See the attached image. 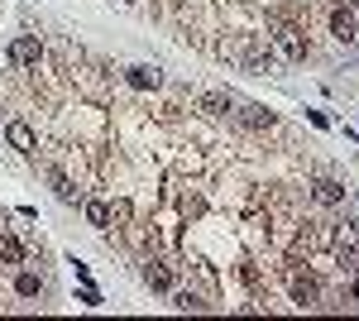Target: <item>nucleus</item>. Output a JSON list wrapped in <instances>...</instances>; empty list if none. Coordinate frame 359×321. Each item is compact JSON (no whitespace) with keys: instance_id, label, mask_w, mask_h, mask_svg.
<instances>
[{"instance_id":"obj_1","label":"nucleus","mask_w":359,"mask_h":321,"mask_svg":"<svg viewBox=\"0 0 359 321\" xmlns=\"http://www.w3.org/2000/svg\"><path fill=\"white\" fill-rule=\"evenodd\" d=\"M273 48H278V58H287V63H302L306 58V29L287 15V10H273Z\"/></svg>"},{"instance_id":"obj_2","label":"nucleus","mask_w":359,"mask_h":321,"mask_svg":"<svg viewBox=\"0 0 359 321\" xmlns=\"http://www.w3.org/2000/svg\"><path fill=\"white\" fill-rule=\"evenodd\" d=\"M287 293H292V307H316L321 302V283L311 278V273H292V283H287Z\"/></svg>"},{"instance_id":"obj_3","label":"nucleus","mask_w":359,"mask_h":321,"mask_svg":"<svg viewBox=\"0 0 359 321\" xmlns=\"http://www.w3.org/2000/svg\"><path fill=\"white\" fill-rule=\"evenodd\" d=\"M230 115H235L245 130H273V125H278V115H273V110H264V106H230Z\"/></svg>"},{"instance_id":"obj_4","label":"nucleus","mask_w":359,"mask_h":321,"mask_svg":"<svg viewBox=\"0 0 359 321\" xmlns=\"http://www.w3.org/2000/svg\"><path fill=\"white\" fill-rule=\"evenodd\" d=\"M331 34L340 39V44H355L359 25H355V10H350V5H335L331 10Z\"/></svg>"},{"instance_id":"obj_5","label":"nucleus","mask_w":359,"mask_h":321,"mask_svg":"<svg viewBox=\"0 0 359 321\" xmlns=\"http://www.w3.org/2000/svg\"><path fill=\"white\" fill-rule=\"evenodd\" d=\"M240 67H245V72H254V77H269V72L278 67V53L259 44V48H249V53H245V63H240Z\"/></svg>"},{"instance_id":"obj_6","label":"nucleus","mask_w":359,"mask_h":321,"mask_svg":"<svg viewBox=\"0 0 359 321\" xmlns=\"http://www.w3.org/2000/svg\"><path fill=\"white\" fill-rule=\"evenodd\" d=\"M39 58H43V44L25 34V39H15V48H10V63H20V67H39Z\"/></svg>"},{"instance_id":"obj_7","label":"nucleus","mask_w":359,"mask_h":321,"mask_svg":"<svg viewBox=\"0 0 359 321\" xmlns=\"http://www.w3.org/2000/svg\"><path fill=\"white\" fill-rule=\"evenodd\" d=\"M125 81H130L135 91H158V86H163V72H158V67H149V63H139V67L125 72Z\"/></svg>"},{"instance_id":"obj_8","label":"nucleus","mask_w":359,"mask_h":321,"mask_svg":"<svg viewBox=\"0 0 359 321\" xmlns=\"http://www.w3.org/2000/svg\"><path fill=\"white\" fill-rule=\"evenodd\" d=\"M48 183H53L57 202H67V207H82V188L67 178V173H57V168H48Z\"/></svg>"},{"instance_id":"obj_9","label":"nucleus","mask_w":359,"mask_h":321,"mask_svg":"<svg viewBox=\"0 0 359 321\" xmlns=\"http://www.w3.org/2000/svg\"><path fill=\"white\" fill-rule=\"evenodd\" d=\"M311 197H316L321 207H340V202H345V183H335V178H316V183H311Z\"/></svg>"},{"instance_id":"obj_10","label":"nucleus","mask_w":359,"mask_h":321,"mask_svg":"<svg viewBox=\"0 0 359 321\" xmlns=\"http://www.w3.org/2000/svg\"><path fill=\"white\" fill-rule=\"evenodd\" d=\"M5 139H10V149H20V154H34V130H29L25 120H10V125H5Z\"/></svg>"},{"instance_id":"obj_11","label":"nucleus","mask_w":359,"mask_h":321,"mask_svg":"<svg viewBox=\"0 0 359 321\" xmlns=\"http://www.w3.org/2000/svg\"><path fill=\"white\" fill-rule=\"evenodd\" d=\"M144 283H149L154 293H168V288H172V273H168L158 259H144Z\"/></svg>"},{"instance_id":"obj_12","label":"nucleus","mask_w":359,"mask_h":321,"mask_svg":"<svg viewBox=\"0 0 359 321\" xmlns=\"http://www.w3.org/2000/svg\"><path fill=\"white\" fill-rule=\"evenodd\" d=\"M230 106H235V101H230L225 91H201V96H196V110H206V115H230Z\"/></svg>"},{"instance_id":"obj_13","label":"nucleus","mask_w":359,"mask_h":321,"mask_svg":"<svg viewBox=\"0 0 359 321\" xmlns=\"http://www.w3.org/2000/svg\"><path fill=\"white\" fill-rule=\"evenodd\" d=\"M0 259H5V264H25V244H20V235L0 230Z\"/></svg>"},{"instance_id":"obj_14","label":"nucleus","mask_w":359,"mask_h":321,"mask_svg":"<svg viewBox=\"0 0 359 321\" xmlns=\"http://www.w3.org/2000/svg\"><path fill=\"white\" fill-rule=\"evenodd\" d=\"M82 211H86V221H91V225H101V230L111 225V207H106V202H96V197H82Z\"/></svg>"},{"instance_id":"obj_15","label":"nucleus","mask_w":359,"mask_h":321,"mask_svg":"<svg viewBox=\"0 0 359 321\" xmlns=\"http://www.w3.org/2000/svg\"><path fill=\"white\" fill-rule=\"evenodd\" d=\"M15 293L20 297H39L43 293V278H39V273H20V278H15Z\"/></svg>"},{"instance_id":"obj_16","label":"nucleus","mask_w":359,"mask_h":321,"mask_svg":"<svg viewBox=\"0 0 359 321\" xmlns=\"http://www.w3.org/2000/svg\"><path fill=\"white\" fill-rule=\"evenodd\" d=\"M172 307H177V312H201L206 302H201L196 293H172Z\"/></svg>"},{"instance_id":"obj_17","label":"nucleus","mask_w":359,"mask_h":321,"mask_svg":"<svg viewBox=\"0 0 359 321\" xmlns=\"http://www.w3.org/2000/svg\"><path fill=\"white\" fill-rule=\"evenodd\" d=\"M77 302H86V307H101V293H96V288H91V283H86L82 293H77Z\"/></svg>"},{"instance_id":"obj_18","label":"nucleus","mask_w":359,"mask_h":321,"mask_svg":"<svg viewBox=\"0 0 359 321\" xmlns=\"http://www.w3.org/2000/svg\"><path fill=\"white\" fill-rule=\"evenodd\" d=\"M350 293H355V297H359V273H355V283H350Z\"/></svg>"},{"instance_id":"obj_19","label":"nucleus","mask_w":359,"mask_h":321,"mask_svg":"<svg viewBox=\"0 0 359 321\" xmlns=\"http://www.w3.org/2000/svg\"><path fill=\"white\" fill-rule=\"evenodd\" d=\"M120 5H139V0H120Z\"/></svg>"},{"instance_id":"obj_20","label":"nucleus","mask_w":359,"mask_h":321,"mask_svg":"<svg viewBox=\"0 0 359 321\" xmlns=\"http://www.w3.org/2000/svg\"><path fill=\"white\" fill-rule=\"evenodd\" d=\"M350 10H359V0H350Z\"/></svg>"}]
</instances>
